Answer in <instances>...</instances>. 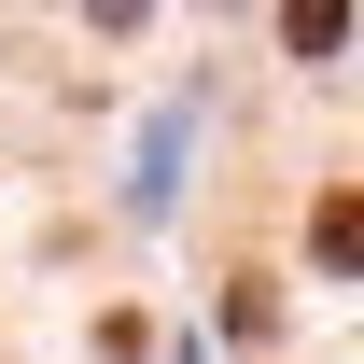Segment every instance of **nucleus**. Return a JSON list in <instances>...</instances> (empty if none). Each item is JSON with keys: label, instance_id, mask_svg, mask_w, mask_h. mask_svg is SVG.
I'll list each match as a JSON object with an SVG mask.
<instances>
[{"label": "nucleus", "instance_id": "1", "mask_svg": "<svg viewBox=\"0 0 364 364\" xmlns=\"http://www.w3.org/2000/svg\"><path fill=\"white\" fill-rule=\"evenodd\" d=\"M309 267L322 280H364V182H336V196L309 210Z\"/></svg>", "mask_w": 364, "mask_h": 364}, {"label": "nucleus", "instance_id": "2", "mask_svg": "<svg viewBox=\"0 0 364 364\" xmlns=\"http://www.w3.org/2000/svg\"><path fill=\"white\" fill-rule=\"evenodd\" d=\"M280 43H294V56H336V43H350V0H294Z\"/></svg>", "mask_w": 364, "mask_h": 364}]
</instances>
